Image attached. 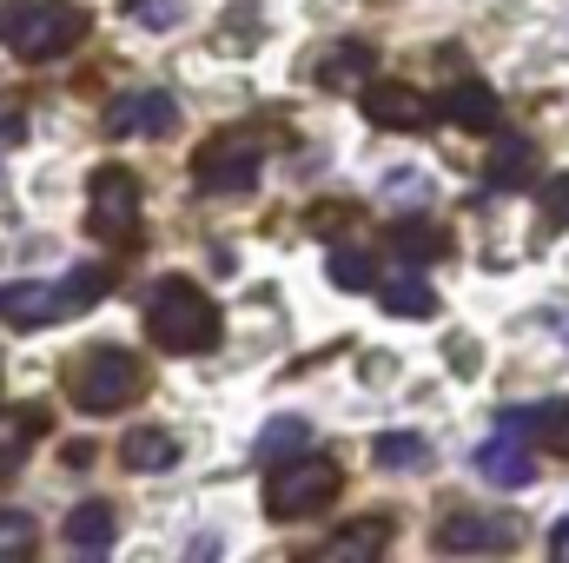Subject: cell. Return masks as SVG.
<instances>
[{
    "label": "cell",
    "mask_w": 569,
    "mask_h": 563,
    "mask_svg": "<svg viewBox=\"0 0 569 563\" xmlns=\"http://www.w3.org/2000/svg\"><path fill=\"white\" fill-rule=\"evenodd\" d=\"M219 332H226L219 298H206L199 279H159L146 292V338H152L159 352H172V358H206V352H219Z\"/></svg>",
    "instance_id": "obj_1"
},
{
    "label": "cell",
    "mask_w": 569,
    "mask_h": 563,
    "mask_svg": "<svg viewBox=\"0 0 569 563\" xmlns=\"http://www.w3.org/2000/svg\"><path fill=\"white\" fill-rule=\"evenodd\" d=\"M140 392H146L140 358L120 352V345H87V352L67 365V398H73V412H87V418H113V412H127Z\"/></svg>",
    "instance_id": "obj_2"
},
{
    "label": "cell",
    "mask_w": 569,
    "mask_h": 563,
    "mask_svg": "<svg viewBox=\"0 0 569 563\" xmlns=\"http://www.w3.org/2000/svg\"><path fill=\"white\" fill-rule=\"evenodd\" d=\"M338 491H345V471H338V457H318V451H298V457H272V471H266V517H318V511H331L338 504Z\"/></svg>",
    "instance_id": "obj_3"
},
{
    "label": "cell",
    "mask_w": 569,
    "mask_h": 563,
    "mask_svg": "<svg viewBox=\"0 0 569 563\" xmlns=\"http://www.w3.org/2000/svg\"><path fill=\"white\" fill-rule=\"evenodd\" d=\"M80 40H87V7H73V0H33V7L7 13V47L27 67H47V60L73 53Z\"/></svg>",
    "instance_id": "obj_4"
},
{
    "label": "cell",
    "mask_w": 569,
    "mask_h": 563,
    "mask_svg": "<svg viewBox=\"0 0 569 563\" xmlns=\"http://www.w3.org/2000/svg\"><path fill=\"white\" fill-rule=\"evenodd\" d=\"M259 172H266V146L252 134H212L192 152V186L206 199H246L259 192Z\"/></svg>",
    "instance_id": "obj_5"
},
{
    "label": "cell",
    "mask_w": 569,
    "mask_h": 563,
    "mask_svg": "<svg viewBox=\"0 0 569 563\" xmlns=\"http://www.w3.org/2000/svg\"><path fill=\"white\" fill-rule=\"evenodd\" d=\"M87 233L100 246H133L140 239V179L113 159L87 172Z\"/></svg>",
    "instance_id": "obj_6"
},
{
    "label": "cell",
    "mask_w": 569,
    "mask_h": 563,
    "mask_svg": "<svg viewBox=\"0 0 569 563\" xmlns=\"http://www.w3.org/2000/svg\"><path fill=\"white\" fill-rule=\"evenodd\" d=\"M358 107H365L371 127H391V134H425L430 120H437V100H430L425 87H411V80H378V73L358 87Z\"/></svg>",
    "instance_id": "obj_7"
},
{
    "label": "cell",
    "mask_w": 569,
    "mask_h": 563,
    "mask_svg": "<svg viewBox=\"0 0 569 563\" xmlns=\"http://www.w3.org/2000/svg\"><path fill=\"white\" fill-rule=\"evenodd\" d=\"M517 544H523V524L497 517V511H457V517L437 524L443 557H497V551H517Z\"/></svg>",
    "instance_id": "obj_8"
},
{
    "label": "cell",
    "mask_w": 569,
    "mask_h": 563,
    "mask_svg": "<svg viewBox=\"0 0 569 563\" xmlns=\"http://www.w3.org/2000/svg\"><path fill=\"white\" fill-rule=\"evenodd\" d=\"M100 127H107V140H159V134L179 127V100H172L166 87H127V93L100 113Z\"/></svg>",
    "instance_id": "obj_9"
},
{
    "label": "cell",
    "mask_w": 569,
    "mask_h": 563,
    "mask_svg": "<svg viewBox=\"0 0 569 563\" xmlns=\"http://www.w3.org/2000/svg\"><path fill=\"white\" fill-rule=\"evenodd\" d=\"M371 73H378V53H371L365 40H338V47H325V53H318L311 87H325V93H358Z\"/></svg>",
    "instance_id": "obj_10"
},
{
    "label": "cell",
    "mask_w": 569,
    "mask_h": 563,
    "mask_svg": "<svg viewBox=\"0 0 569 563\" xmlns=\"http://www.w3.org/2000/svg\"><path fill=\"white\" fill-rule=\"evenodd\" d=\"M477 477H490L497 491H523V484H537V457L523 451V437L497 431V437L477 444Z\"/></svg>",
    "instance_id": "obj_11"
},
{
    "label": "cell",
    "mask_w": 569,
    "mask_h": 563,
    "mask_svg": "<svg viewBox=\"0 0 569 563\" xmlns=\"http://www.w3.org/2000/svg\"><path fill=\"white\" fill-rule=\"evenodd\" d=\"M437 120H450V127H463V134H497V120H503V100H497V87H483V80H463V87H450V93H443Z\"/></svg>",
    "instance_id": "obj_12"
},
{
    "label": "cell",
    "mask_w": 569,
    "mask_h": 563,
    "mask_svg": "<svg viewBox=\"0 0 569 563\" xmlns=\"http://www.w3.org/2000/svg\"><path fill=\"white\" fill-rule=\"evenodd\" d=\"M0 318L13 325V332H40V325H53L60 318V292L40 279H20V285H0Z\"/></svg>",
    "instance_id": "obj_13"
},
{
    "label": "cell",
    "mask_w": 569,
    "mask_h": 563,
    "mask_svg": "<svg viewBox=\"0 0 569 563\" xmlns=\"http://www.w3.org/2000/svg\"><path fill=\"white\" fill-rule=\"evenodd\" d=\"M60 537H67V551H93V557H100V551H113V537H120V511L100 504V497H87V504L67 511Z\"/></svg>",
    "instance_id": "obj_14"
},
{
    "label": "cell",
    "mask_w": 569,
    "mask_h": 563,
    "mask_svg": "<svg viewBox=\"0 0 569 563\" xmlns=\"http://www.w3.org/2000/svg\"><path fill=\"white\" fill-rule=\"evenodd\" d=\"M391 537H398V524H391V517H358V524L331 531V537L318 544V557H325V563H365V557H378Z\"/></svg>",
    "instance_id": "obj_15"
},
{
    "label": "cell",
    "mask_w": 569,
    "mask_h": 563,
    "mask_svg": "<svg viewBox=\"0 0 569 563\" xmlns=\"http://www.w3.org/2000/svg\"><path fill=\"white\" fill-rule=\"evenodd\" d=\"M120 464L140 471V477H159V471L179 464V437H172L166 424H133V431L120 437Z\"/></svg>",
    "instance_id": "obj_16"
},
{
    "label": "cell",
    "mask_w": 569,
    "mask_h": 563,
    "mask_svg": "<svg viewBox=\"0 0 569 563\" xmlns=\"http://www.w3.org/2000/svg\"><path fill=\"white\" fill-rule=\"evenodd\" d=\"M537 179V146L530 140H497V152H490V192H523Z\"/></svg>",
    "instance_id": "obj_17"
},
{
    "label": "cell",
    "mask_w": 569,
    "mask_h": 563,
    "mask_svg": "<svg viewBox=\"0 0 569 563\" xmlns=\"http://www.w3.org/2000/svg\"><path fill=\"white\" fill-rule=\"evenodd\" d=\"M391 253H398L405 266H430V259H443V253H450V239H443L430 219H405V226L391 233Z\"/></svg>",
    "instance_id": "obj_18"
},
{
    "label": "cell",
    "mask_w": 569,
    "mask_h": 563,
    "mask_svg": "<svg viewBox=\"0 0 569 563\" xmlns=\"http://www.w3.org/2000/svg\"><path fill=\"white\" fill-rule=\"evenodd\" d=\"M107 285H113L107 266H73L67 279L53 285V292H60V318H67V312H93V305L107 298Z\"/></svg>",
    "instance_id": "obj_19"
},
{
    "label": "cell",
    "mask_w": 569,
    "mask_h": 563,
    "mask_svg": "<svg viewBox=\"0 0 569 563\" xmlns=\"http://www.w3.org/2000/svg\"><path fill=\"white\" fill-rule=\"evenodd\" d=\"M325 273H331V285H345V292H378V259L365 246H338L325 259Z\"/></svg>",
    "instance_id": "obj_20"
},
{
    "label": "cell",
    "mask_w": 569,
    "mask_h": 563,
    "mask_svg": "<svg viewBox=\"0 0 569 563\" xmlns=\"http://www.w3.org/2000/svg\"><path fill=\"white\" fill-rule=\"evenodd\" d=\"M371 457L385 464V471H425L430 464V444L418 431H385L378 444H371Z\"/></svg>",
    "instance_id": "obj_21"
},
{
    "label": "cell",
    "mask_w": 569,
    "mask_h": 563,
    "mask_svg": "<svg viewBox=\"0 0 569 563\" xmlns=\"http://www.w3.org/2000/svg\"><path fill=\"white\" fill-rule=\"evenodd\" d=\"M40 431H47L40 412H7V418H0V464H20V457H27V444H33Z\"/></svg>",
    "instance_id": "obj_22"
},
{
    "label": "cell",
    "mask_w": 569,
    "mask_h": 563,
    "mask_svg": "<svg viewBox=\"0 0 569 563\" xmlns=\"http://www.w3.org/2000/svg\"><path fill=\"white\" fill-rule=\"evenodd\" d=\"M378 305H385V312H398V318H430V312H437V298H430L425 279H391Z\"/></svg>",
    "instance_id": "obj_23"
},
{
    "label": "cell",
    "mask_w": 569,
    "mask_h": 563,
    "mask_svg": "<svg viewBox=\"0 0 569 563\" xmlns=\"http://www.w3.org/2000/svg\"><path fill=\"white\" fill-rule=\"evenodd\" d=\"M127 20H140L146 33H172L186 20V0H127Z\"/></svg>",
    "instance_id": "obj_24"
},
{
    "label": "cell",
    "mask_w": 569,
    "mask_h": 563,
    "mask_svg": "<svg viewBox=\"0 0 569 563\" xmlns=\"http://www.w3.org/2000/svg\"><path fill=\"white\" fill-rule=\"evenodd\" d=\"M385 199H391L398 213H425L430 179H425V172H391V179H385Z\"/></svg>",
    "instance_id": "obj_25"
},
{
    "label": "cell",
    "mask_w": 569,
    "mask_h": 563,
    "mask_svg": "<svg viewBox=\"0 0 569 563\" xmlns=\"http://www.w3.org/2000/svg\"><path fill=\"white\" fill-rule=\"evenodd\" d=\"M33 537H40V531H33V517H27V511H0V557H27V551H33Z\"/></svg>",
    "instance_id": "obj_26"
},
{
    "label": "cell",
    "mask_w": 569,
    "mask_h": 563,
    "mask_svg": "<svg viewBox=\"0 0 569 563\" xmlns=\"http://www.w3.org/2000/svg\"><path fill=\"white\" fill-rule=\"evenodd\" d=\"M543 233H569V172L543 186Z\"/></svg>",
    "instance_id": "obj_27"
},
{
    "label": "cell",
    "mask_w": 569,
    "mask_h": 563,
    "mask_svg": "<svg viewBox=\"0 0 569 563\" xmlns=\"http://www.w3.org/2000/svg\"><path fill=\"white\" fill-rule=\"evenodd\" d=\"M291 444H305V418H272L266 431H259V457H279V451H291Z\"/></svg>",
    "instance_id": "obj_28"
},
{
    "label": "cell",
    "mask_w": 569,
    "mask_h": 563,
    "mask_svg": "<svg viewBox=\"0 0 569 563\" xmlns=\"http://www.w3.org/2000/svg\"><path fill=\"white\" fill-rule=\"evenodd\" d=\"M543 444H550L557 457H569V405H550V412H543Z\"/></svg>",
    "instance_id": "obj_29"
},
{
    "label": "cell",
    "mask_w": 569,
    "mask_h": 563,
    "mask_svg": "<svg viewBox=\"0 0 569 563\" xmlns=\"http://www.w3.org/2000/svg\"><path fill=\"white\" fill-rule=\"evenodd\" d=\"M13 140H27V113L13 100H0V146H13Z\"/></svg>",
    "instance_id": "obj_30"
},
{
    "label": "cell",
    "mask_w": 569,
    "mask_h": 563,
    "mask_svg": "<svg viewBox=\"0 0 569 563\" xmlns=\"http://www.w3.org/2000/svg\"><path fill=\"white\" fill-rule=\"evenodd\" d=\"M457 372L477 378V345H470V338H457Z\"/></svg>",
    "instance_id": "obj_31"
},
{
    "label": "cell",
    "mask_w": 569,
    "mask_h": 563,
    "mask_svg": "<svg viewBox=\"0 0 569 563\" xmlns=\"http://www.w3.org/2000/svg\"><path fill=\"white\" fill-rule=\"evenodd\" d=\"M557 551H569V524H557Z\"/></svg>",
    "instance_id": "obj_32"
},
{
    "label": "cell",
    "mask_w": 569,
    "mask_h": 563,
    "mask_svg": "<svg viewBox=\"0 0 569 563\" xmlns=\"http://www.w3.org/2000/svg\"><path fill=\"white\" fill-rule=\"evenodd\" d=\"M7 471H13V464H0V477H7Z\"/></svg>",
    "instance_id": "obj_33"
}]
</instances>
